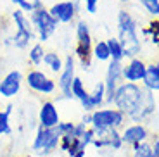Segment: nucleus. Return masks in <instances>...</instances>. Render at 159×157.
Returning a JSON list of instances; mask_svg holds the SVG:
<instances>
[{
	"mask_svg": "<svg viewBox=\"0 0 159 157\" xmlns=\"http://www.w3.org/2000/svg\"><path fill=\"white\" fill-rule=\"evenodd\" d=\"M43 55H45L43 45H42V43H35L31 48H30V62H31L33 66H38V64H42Z\"/></svg>",
	"mask_w": 159,
	"mask_h": 157,
	"instance_id": "b1692460",
	"label": "nucleus"
},
{
	"mask_svg": "<svg viewBox=\"0 0 159 157\" xmlns=\"http://www.w3.org/2000/svg\"><path fill=\"white\" fill-rule=\"evenodd\" d=\"M95 137L92 140V145L95 149L102 150H121L123 149V141H121V135L118 133V130H104V131H95Z\"/></svg>",
	"mask_w": 159,
	"mask_h": 157,
	"instance_id": "1a4fd4ad",
	"label": "nucleus"
},
{
	"mask_svg": "<svg viewBox=\"0 0 159 157\" xmlns=\"http://www.w3.org/2000/svg\"><path fill=\"white\" fill-rule=\"evenodd\" d=\"M154 110H156V97H154V93L143 88L142 97H140V102H139V105H137L135 112L130 116V119H133L135 123L142 124V121H145L149 116L154 114Z\"/></svg>",
	"mask_w": 159,
	"mask_h": 157,
	"instance_id": "9d476101",
	"label": "nucleus"
},
{
	"mask_svg": "<svg viewBox=\"0 0 159 157\" xmlns=\"http://www.w3.org/2000/svg\"><path fill=\"white\" fill-rule=\"evenodd\" d=\"M142 83L145 87V90L152 92V93H156L159 90V64L157 62L145 66V74H143Z\"/></svg>",
	"mask_w": 159,
	"mask_h": 157,
	"instance_id": "f3484780",
	"label": "nucleus"
},
{
	"mask_svg": "<svg viewBox=\"0 0 159 157\" xmlns=\"http://www.w3.org/2000/svg\"><path fill=\"white\" fill-rule=\"evenodd\" d=\"M137 26H139L137 19L128 11L118 12V29L119 31H133V29H137Z\"/></svg>",
	"mask_w": 159,
	"mask_h": 157,
	"instance_id": "a211bd4d",
	"label": "nucleus"
},
{
	"mask_svg": "<svg viewBox=\"0 0 159 157\" xmlns=\"http://www.w3.org/2000/svg\"><path fill=\"white\" fill-rule=\"evenodd\" d=\"M118 42L123 48V55L126 59H133L140 54L142 50V42H140V36L137 33V29L133 31H119Z\"/></svg>",
	"mask_w": 159,
	"mask_h": 157,
	"instance_id": "9b49d317",
	"label": "nucleus"
},
{
	"mask_svg": "<svg viewBox=\"0 0 159 157\" xmlns=\"http://www.w3.org/2000/svg\"><path fill=\"white\" fill-rule=\"evenodd\" d=\"M38 121H40V128H56L57 124L61 123V116H59V110H57V105L50 100L42 104L38 110Z\"/></svg>",
	"mask_w": 159,
	"mask_h": 157,
	"instance_id": "4468645a",
	"label": "nucleus"
},
{
	"mask_svg": "<svg viewBox=\"0 0 159 157\" xmlns=\"http://www.w3.org/2000/svg\"><path fill=\"white\" fill-rule=\"evenodd\" d=\"M106 43H107V50H109V61L123 62L125 55H123V48L119 45L118 38H109V40H106Z\"/></svg>",
	"mask_w": 159,
	"mask_h": 157,
	"instance_id": "aec40b11",
	"label": "nucleus"
},
{
	"mask_svg": "<svg viewBox=\"0 0 159 157\" xmlns=\"http://www.w3.org/2000/svg\"><path fill=\"white\" fill-rule=\"evenodd\" d=\"M59 141H61V135L57 133L56 128H50V130H47V128H38L31 149L36 154L48 155V154H52L59 147Z\"/></svg>",
	"mask_w": 159,
	"mask_h": 157,
	"instance_id": "423d86ee",
	"label": "nucleus"
},
{
	"mask_svg": "<svg viewBox=\"0 0 159 157\" xmlns=\"http://www.w3.org/2000/svg\"><path fill=\"white\" fill-rule=\"evenodd\" d=\"M71 95H73V98H78L80 100V104H83L85 100L88 98V90L85 88V85H83V81L76 76L75 79H73V85H71Z\"/></svg>",
	"mask_w": 159,
	"mask_h": 157,
	"instance_id": "412c9836",
	"label": "nucleus"
},
{
	"mask_svg": "<svg viewBox=\"0 0 159 157\" xmlns=\"http://www.w3.org/2000/svg\"><path fill=\"white\" fill-rule=\"evenodd\" d=\"M131 150H133V155L131 157H152V145L149 141L137 143V145L131 147Z\"/></svg>",
	"mask_w": 159,
	"mask_h": 157,
	"instance_id": "5701e85b",
	"label": "nucleus"
},
{
	"mask_svg": "<svg viewBox=\"0 0 159 157\" xmlns=\"http://www.w3.org/2000/svg\"><path fill=\"white\" fill-rule=\"evenodd\" d=\"M75 71H76V67H75V57H73V55H68V57L64 59L62 69H61V73H59V79H57V85H56V87H59L62 97H66V98H73V95H71V85H73V79L76 78Z\"/></svg>",
	"mask_w": 159,
	"mask_h": 157,
	"instance_id": "6e6552de",
	"label": "nucleus"
},
{
	"mask_svg": "<svg viewBox=\"0 0 159 157\" xmlns=\"http://www.w3.org/2000/svg\"><path fill=\"white\" fill-rule=\"evenodd\" d=\"M145 66L147 64L143 62L142 59H139V57H133L126 64H123L121 76H123L125 83H135V85H139L143 79V74H145Z\"/></svg>",
	"mask_w": 159,
	"mask_h": 157,
	"instance_id": "f8f14e48",
	"label": "nucleus"
},
{
	"mask_svg": "<svg viewBox=\"0 0 159 157\" xmlns=\"http://www.w3.org/2000/svg\"><path fill=\"white\" fill-rule=\"evenodd\" d=\"M92 55H93L97 61H100V62H107L109 61V50H107L106 40H99V42L92 47Z\"/></svg>",
	"mask_w": 159,
	"mask_h": 157,
	"instance_id": "4be33fe9",
	"label": "nucleus"
},
{
	"mask_svg": "<svg viewBox=\"0 0 159 157\" xmlns=\"http://www.w3.org/2000/svg\"><path fill=\"white\" fill-rule=\"evenodd\" d=\"M80 2H85V0H80Z\"/></svg>",
	"mask_w": 159,
	"mask_h": 157,
	"instance_id": "2f4dec72",
	"label": "nucleus"
},
{
	"mask_svg": "<svg viewBox=\"0 0 159 157\" xmlns=\"http://www.w3.org/2000/svg\"><path fill=\"white\" fill-rule=\"evenodd\" d=\"M26 85L33 92L42 93V95H50L56 92V81L52 78H48L43 71H38V69H31L26 74Z\"/></svg>",
	"mask_w": 159,
	"mask_h": 157,
	"instance_id": "0eeeda50",
	"label": "nucleus"
},
{
	"mask_svg": "<svg viewBox=\"0 0 159 157\" xmlns=\"http://www.w3.org/2000/svg\"><path fill=\"white\" fill-rule=\"evenodd\" d=\"M28 19H30V23H31L33 29L36 31V35H38V38H40L42 43H45V42H47V40L56 33L57 24H59L54 17L50 16V12H48L45 7L36 9V11L30 12Z\"/></svg>",
	"mask_w": 159,
	"mask_h": 157,
	"instance_id": "20e7f679",
	"label": "nucleus"
},
{
	"mask_svg": "<svg viewBox=\"0 0 159 157\" xmlns=\"http://www.w3.org/2000/svg\"><path fill=\"white\" fill-rule=\"evenodd\" d=\"M12 19L16 23V35L12 38V43L17 48H26L30 45V42L35 38V29H33L28 16L19 9L12 14Z\"/></svg>",
	"mask_w": 159,
	"mask_h": 157,
	"instance_id": "39448f33",
	"label": "nucleus"
},
{
	"mask_svg": "<svg viewBox=\"0 0 159 157\" xmlns=\"http://www.w3.org/2000/svg\"><path fill=\"white\" fill-rule=\"evenodd\" d=\"M76 11H78V9H76V4L71 2V0L57 2V4H54L50 9H48L50 16L61 24H69L71 23V21L75 19V16H76Z\"/></svg>",
	"mask_w": 159,
	"mask_h": 157,
	"instance_id": "ddd939ff",
	"label": "nucleus"
},
{
	"mask_svg": "<svg viewBox=\"0 0 159 157\" xmlns=\"http://www.w3.org/2000/svg\"><path fill=\"white\" fill-rule=\"evenodd\" d=\"M147 137H149V131L143 124H130L126 126L121 133V141L123 145H137V143H142V141H147Z\"/></svg>",
	"mask_w": 159,
	"mask_h": 157,
	"instance_id": "dca6fc26",
	"label": "nucleus"
},
{
	"mask_svg": "<svg viewBox=\"0 0 159 157\" xmlns=\"http://www.w3.org/2000/svg\"><path fill=\"white\" fill-rule=\"evenodd\" d=\"M21 85H23V74L19 71H11L0 81V95L5 98L16 97L21 90Z\"/></svg>",
	"mask_w": 159,
	"mask_h": 157,
	"instance_id": "2eb2a0df",
	"label": "nucleus"
},
{
	"mask_svg": "<svg viewBox=\"0 0 159 157\" xmlns=\"http://www.w3.org/2000/svg\"><path fill=\"white\" fill-rule=\"evenodd\" d=\"M42 62H43L45 66L52 71V73H61L62 64H64V59L61 57L59 54H57V52H45Z\"/></svg>",
	"mask_w": 159,
	"mask_h": 157,
	"instance_id": "6ab92c4d",
	"label": "nucleus"
},
{
	"mask_svg": "<svg viewBox=\"0 0 159 157\" xmlns=\"http://www.w3.org/2000/svg\"><path fill=\"white\" fill-rule=\"evenodd\" d=\"M92 123L90 128L95 131H104V130H118L121 128L126 119L123 112H119L118 109H95L90 112Z\"/></svg>",
	"mask_w": 159,
	"mask_h": 157,
	"instance_id": "f03ea898",
	"label": "nucleus"
},
{
	"mask_svg": "<svg viewBox=\"0 0 159 157\" xmlns=\"http://www.w3.org/2000/svg\"><path fill=\"white\" fill-rule=\"evenodd\" d=\"M142 90L143 88H140L135 83H121V85L116 88L114 98H112L114 109H118L119 112H123L125 116L130 118L131 114L135 112L137 105H139V102H140Z\"/></svg>",
	"mask_w": 159,
	"mask_h": 157,
	"instance_id": "f257e3e1",
	"label": "nucleus"
},
{
	"mask_svg": "<svg viewBox=\"0 0 159 157\" xmlns=\"http://www.w3.org/2000/svg\"><path fill=\"white\" fill-rule=\"evenodd\" d=\"M11 121H9V112L7 110H0V137L2 135H11Z\"/></svg>",
	"mask_w": 159,
	"mask_h": 157,
	"instance_id": "393cba45",
	"label": "nucleus"
},
{
	"mask_svg": "<svg viewBox=\"0 0 159 157\" xmlns=\"http://www.w3.org/2000/svg\"><path fill=\"white\" fill-rule=\"evenodd\" d=\"M118 2H131V0H118Z\"/></svg>",
	"mask_w": 159,
	"mask_h": 157,
	"instance_id": "7c9ffc66",
	"label": "nucleus"
},
{
	"mask_svg": "<svg viewBox=\"0 0 159 157\" xmlns=\"http://www.w3.org/2000/svg\"><path fill=\"white\" fill-rule=\"evenodd\" d=\"M75 55L80 59L81 67L88 69L92 59V33L87 21H78L76 23V48Z\"/></svg>",
	"mask_w": 159,
	"mask_h": 157,
	"instance_id": "7ed1b4c3",
	"label": "nucleus"
},
{
	"mask_svg": "<svg viewBox=\"0 0 159 157\" xmlns=\"http://www.w3.org/2000/svg\"><path fill=\"white\" fill-rule=\"evenodd\" d=\"M81 123H83V124H87V126H90V123H92V116H90V112L83 114V118H81Z\"/></svg>",
	"mask_w": 159,
	"mask_h": 157,
	"instance_id": "c756f323",
	"label": "nucleus"
},
{
	"mask_svg": "<svg viewBox=\"0 0 159 157\" xmlns=\"http://www.w3.org/2000/svg\"><path fill=\"white\" fill-rule=\"evenodd\" d=\"M11 2L12 4H16L17 9L23 11L24 14H26V12H33V4L30 2V0H11Z\"/></svg>",
	"mask_w": 159,
	"mask_h": 157,
	"instance_id": "bb28decb",
	"label": "nucleus"
},
{
	"mask_svg": "<svg viewBox=\"0 0 159 157\" xmlns=\"http://www.w3.org/2000/svg\"><path fill=\"white\" fill-rule=\"evenodd\" d=\"M99 2H100V0H85V9H87V12L95 14L97 7H99Z\"/></svg>",
	"mask_w": 159,
	"mask_h": 157,
	"instance_id": "cd10ccee",
	"label": "nucleus"
},
{
	"mask_svg": "<svg viewBox=\"0 0 159 157\" xmlns=\"http://www.w3.org/2000/svg\"><path fill=\"white\" fill-rule=\"evenodd\" d=\"M142 7L151 14L152 17H157L159 16V0H139Z\"/></svg>",
	"mask_w": 159,
	"mask_h": 157,
	"instance_id": "a878e982",
	"label": "nucleus"
},
{
	"mask_svg": "<svg viewBox=\"0 0 159 157\" xmlns=\"http://www.w3.org/2000/svg\"><path fill=\"white\" fill-rule=\"evenodd\" d=\"M151 145H152V157H159V140L154 138V143H151Z\"/></svg>",
	"mask_w": 159,
	"mask_h": 157,
	"instance_id": "c85d7f7f",
	"label": "nucleus"
}]
</instances>
